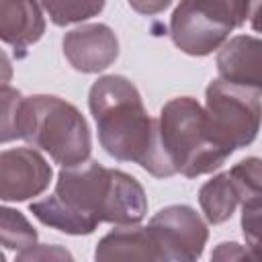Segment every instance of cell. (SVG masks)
I'll list each match as a JSON object with an SVG mask.
<instances>
[{
	"instance_id": "6da1fadb",
	"label": "cell",
	"mask_w": 262,
	"mask_h": 262,
	"mask_svg": "<svg viewBox=\"0 0 262 262\" xmlns=\"http://www.w3.org/2000/svg\"><path fill=\"white\" fill-rule=\"evenodd\" d=\"M29 211L61 233L88 235L98 223H139L147 213V196L131 174L86 160L61 168L55 192L31 203Z\"/></svg>"
},
{
	"instance_id": "7a4b0ae2",
	"label": "cell",
	"mask_w": 262,
	"mask_h": 262,
	"mask_svg": "<svg viewBox=\"0 0 262 262\" xmlns=\"http://www.w3.org/2000/svg\"><path fill=\"white\" fill-rule=\"evenodd\" d=\"M88 106L98 129V141L111 158L135 162L156 178L176 174L162 145L160 123L147 115L131 80L117 74L98 78L90 86Z\"/></svg>"
},
{
	"instance_id": "3957f363",
	"label": "cell",
	"mask_w": 262,
	"mask_h": 262,
	"mask_svg": "<svg viewBox=\"0 0 262 262\" xmlns=\"http://www.w3.org/2000/svg\"><path fill=\"white\" fill-rule=\"evenodd\" d=\"M12 139H25L43 149L61 168L86 162L92 151V135L84 115L72 102L53 94L23 96Z\"/></svg>"
},
{
	"instance_id": "277c9868",
	"label": "cell",
	"mask_w": 262,
	"mask_h": 262,
	"mask_svg": "<svg viewBox=\"0 0 262 262\" xmlns=\"http://www.w3.org/2000/svg\"><path fill=\"white\" fill-rule=\"evenodd\" d=\"M160 137L176 174L196 178L221 168L231 156L213 135L207 111L192 96H176L160 111Z\"/></svg>"
},
{
	"instance_id": "5b68a950",
	"label": "cell",
	"mask_w": 262,
	"mask_h": 262,
	"mask_svg": "<svg viewBox=\"0 0 262 262\" xmlns=\"http://www.w3.org/2000/svg\"><path fill=\"white\" fill-rule=\"evenodd\" d=\"M205 111L215 139L231 154L258 137L262 125L258 92L221 78L213 80L205 90Z\"/></svg>"
},
{
	"instance_id": "8992f818",
	"label": "cell",
	"mask_w": 262,
	"mask_h": 262,
	"mask_svg": "<svg viewBox=\"0 0 262 262\" xmlns=\"http://www.w3.org/2000/svg\"><path fill=\"white\" fill-rule=\"evenodd\" d=\"M149 233L162 260L194 262L203 256L209 239L207 223L188 205H170L149 219Z\"/></svg>"
},
{
	"instance_id": "52a82bcc",
	"label": "cell",
	"mask_w": 262,
	"mask_h": 262,
	"mask_svg": "<svg viewBox=\"0 0 262 262\" xmlns=\"http://www.w3.org/2000/svg\"><path fill=\"white\" fill-rule=\"evenodd\" d=\"M53 170L33 147H14L0 154V199L18 203L39 196L51 182Z\"/></svg>"
},
{
	"instance_id": "ba28073f",
	"label": "cell",
	"mask_w": 262,
	"mask_h": 262,
	"mask_svg": "<svg viewBox=\"0 0 262 262\" xmlns=\"http://www.w3.org/2000/svg\"><path fill=\"white\" fill-rule=\"evenodd\" d=\"M229 29L211 20L194 0H180L170 16V37L174 45L192 57H205L229 37Z\"/></svg>"
},
{
	"instance_id": "9c48e42d",
	"label": "cell",
	"mask_w": 262,
	"mask_h": 262,
	"mask_svg": "<svg viewBox=\"0 0 262 262\" xmlns=\"http://www.w3.org/2000/svg\"><path fill=\"white\" fill-rule=\"evenodd\" d=\"M61 47L70 66L82 74L102 72L119 57L117 35L102 23H90L68 31Z\"/></svg>"
},
{
	"instance_id": "30bf717a",
	"label": "cell",
	"mask_w": 262,
	"mask_h": 262,
	"mask_svg": "<svg viewBox=\"0 0 262 262\" xmlns=\"http://www.w3.org/2000/svg\"><path fill=\"white\" fill-rule=\"evenodd\" d=\"M219 78L262 94V39L237 35L225 41L217 53Z\"/></svg>"
},
{
	"instance_id": "8fae6325",
	"label": "cell",
	"mask_w": 262,
	"mask_h": 262,
	"mask_svg": "<svg viewBox=\"0 0 262 262\" xmlns=\"http://www.w3.org/2000/svg\"><path fill=\"white\" fill-rule=\"evenodd\" d=\"M45 33V18L37 0H2L0 2V37L6 45L25 55L27 47L37 43Z\"/></svg>"
},
{
	"instance_id": "7c38bea8",
	"label": "cell",
	"mask_w": 262,
	"mask_h": 262,
	"mask_svg": "<svg viewBox=\"0 0 262 262\" xmlns=\"http://www.w3.org/2000/svg\"><path fill=\"white\" fill-rule=\"evenodd\" d=\"M96 260H162L149 227L119 225L106 233L94 250Z\"/></svg>"
},
{
	"instance_id": "4fadbf2b",
	"label": "cell",
	"mask_w": 262,
	"mask_h": 262,
	"mask_svg": "<svg viewBox=\"0 0 262 262\" xmlns=\"http://www.w3.org/2000/svg\"><path fill=\"white\" fill-rule=\"evenodd\" d=\"M199 205L205 213V219L213 225L225 223L233 215L235 207L239 205V199L229 172H221L201 186Z\"/></svg>"
},
{
	"instance_id": "5bb4252c",
	"label": "cell",
	"mask_w": 262,
	"mask_h": 262,
	"mask_svg": "<svg viewBox=\"0 0 262 262\" xmlns=\"http://www.w3.org/2000/svg\"><path fill=\"white\" fill-rule=\"evenodd\" d=\"M196 6L217 25L233 31L242 27L256 8L260 6L262 0H194Z\"/></svg>"
},
{
	"instance_id": "9a60e30c",
	"label": "cell",
	"mask_w": 262,
	"mask_h": 262,
	"mask_svg": "<svg viewBox=\"0 0 262 262\" xmlns=\"http://www.w3.org/2000/svg\"><path fill=\"white\" fill-rule=\"evenodd\" d=\"M43 10L49 14L51 23L57 27H68L74 23L88 20L102 12L106 0H39Z\"/></svg>"
},
{
	"instance_id": "2e32d148",
	"label": "cell",
	"mask_w": 262,
	"mask_h": 262,
	"mask_svg": "<svg viewBox=\"0 0 262 262\" xmlns=\"http://www.w3.org/2000/svg\"><path fill=\"white\" fill-rule=\"evenodd\" d=\"M0 237H2V246L4 250H29L37 244V231L35 227L29 223V219L10 207H2L0 211Z\"/></svg>"
},
{
	"instance_id": "e0dca14e",
	"label": "cell",
	"mask_w": 262,
	"mask_h": 262,
	"mask_svg": "<svg viewBox=\"0 0 262 262\" xmlns=\"http://www.w3.org/2000/svg\"><path fill=\"white\" fill-rule=\"evenodd\" d=\"M229 176L233 180L239 205H248L262 199V160L256 156H250L242 162H237Z\"/></svg>"
},
{
	"instance_id": "ac0fdd59",
	"label": "cell",
	"mask_w": 262,
	"mask_h": 262,
	"mask_svg": "<svg viewBox=\"0 0 262 262\" xmlns=\"http://www.w3.org/2000/svg\"><path fill=\"white\" fill-rule=\"evenodd\" d=\"M242 233L254 260H262V199L242 205Z\"/></svg>"
},
{
	"instance_id": "d6986e66",
	"label": "cell",
	"mask_w": 262,
	"mask_h": 262,
	"mask_svg": "<svg viewBox=\"0 0 262 262\" xmlns=\"http://www.w3.org/2000/svg\"><path fill=\"white\" fill-rule=\"evenodd\" d=\"M0 98H2V133H0V139H2V143H8V141H12V127L16 121V111H18V104L23 100V94L18 90L10 88L8 84H2Z\"/></svg>"
},
{
	"instance_id": "ffe728a7",
	"label": "cell",
	"mask_w": 262,
	"mask_h": 262,
	"mask_svg": "<svg viewBox=\"0 0 262 262\" xmlns=\"http://www.w3.org/2000/svg\"><path fill=\"white\" fill-rule=\"evenodd\" d=\"M18 262H27V260H72V254L59 246H39L35 244L29 250H23L16 254Z\"/></svg>"
},
{
	"instance_id": "44dd1931",
	"label": "cell",
	"mask_w": 262,
	"mask_h": 262,
	"mask_svg": "<svg viewBox=\"0 0 262 262\" xmlns=\"http://www.w3.org/2000/svg\"><path fill=\"white\" fill-rule=\"evenodd\" d=\"M211 258L213 260H244V258H252V254L250 250L242 248L235 242H223L213 250Z\"/></svg>"
},
{
	"instance_id": "7402d4cb",
	"label": "cell",
	"mask_w": 262,
	"mask_h": 262,
	"mask_svg": "<svg viewBox=\"0 0 262 262\" xmlns=\"http://www.w3.org/2000/svg\"><path fill=\"white\" fill-rule=\"evenodd\" d=\"M127 2H129V6H131L135 12L147 14V16L160 14V12H164V10L172 4V0H127Z\"/></svg>"
},
{
	"instance_id": "603a6c76",
	"label": "cell",
	"mask_w": 262,
	"mask_h": 262,
	"mask_svg": "<svg viewBox=\"0 0 262 262\" xmlns=\"http://www.w3.org/2000/svg\"><path fill=\"white\" fill-rule=\"evenodd\" d=\"M250 23H252V29H254L256 33H262V2H260V6L256 8V12L252 14Z\"/></svg>"
}]
</instances>
